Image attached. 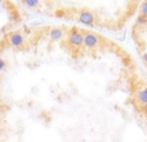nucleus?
<instances>
[{"label":"nucleus","mask_w":147,"mask_h":142,"mask_svg":"<svg viewBox=\"0 0 147 142\" xmlns=\"http://www.w3.org/2000/svg\"><path fill=\"white\" fill-rule=\"evenodd\" d=\"M136 98H137V102L138 105H141V106H145L147 103V87L145 88L140 89V91L137 92V96H136Z\"/></svg>","instance_id":"423d86ee"},{"label":"nucleus","mask_w":147,"mask_h":142,"mask_svg":"<svg viewBox=\"0 0 147 142\" xmlns=\"http://www.w3.org/2000/svg\"><path fill=\"white\" fill-rule=\"evenodd\" d=\"M0 105H1V98H0Z\"/></svg>","instance_id":"ddd939ff"},{"label":"nucleus","mask_w":147,"mask_h":142,"mask_svg":"<svg viewBox=\"0 0 147 142\" xmlns=\"http://www.w3.org/2000/svg\"><path fill=\"white\" fill-rule=\"evenodd\" d=\"M140 12L142 16H145V17H147V1H143L142 4H141L140 7Z\"/></svg>","instance_id":"1a4fd4ad"},{"label":"nucleus","mask_w":147,"mask_h":142,"mask_svg":"<svg viewBox=\"0 0 147 142\" xmlns=\"http://www.w3.org/2000/svg\"><path fill=\"white\" fill-rule=\"evenodd\" d=\"M5 69H7V62H5V60L1 56H0V72L5 71Z\"/></svg>","instance_id":"9d476101"},{"label":"nucleus","mask_w":147,"mask_h":142,"mask_svg":"<svg viewBox=\"0 0 147 142\" xmlns=\"http://www.w3.org/2000/svg\"><path fill=\"white\" fill-rule=\"evenodd\" d=\"M8 43H9V45L13 47V48H20V47H22L23 44L26 43V38L22 32L17 31V32H13L9 35Z\"/></svg>","instance_id":"20e7f679"},{"label":"nucleus","mask_w":147,"mask_h":142,"mask_svg":"<svg viewBox=\"0 0 147 142\" xmlns=\"http://www.w3.org/2000/svg\"><path fill=\"white\" fill-rule=\"evenodd\" d=\"M78 20L79 22L85 26H93L96 22V16L90 10H80L78 14Z\"/></svg>","instance_id":"7ed1b4c3"},{"label":"nucleus","mask_w":147,"mask_h":142,"mask_svg":"<svg viewBox=\"0 0 147 142\" xmlns=\"http://www.w3.org/2000/svg\"><path fill=\"white\" fill-rule=\"evenodd\" d=\"M142 60H143V62H146L147 64V52H145V53L142 54Z\"/></svg>","instance_id":"9b49d317"},{"label":"nucleus","mask_w":147,"mask_h":142,"mask_svg":"<svg viewBox=\"0 0 147 142\" xmlns=\"http://www.w3.org/2000/svg\"><path fill=\"white\" fill-rule=\"evenodd\" d=\"M101 44V38L96 32H88L84 34V47L86 49H97Z\"/></svg>","instance_id":"f03ea898"},{"label":"nucleus","mask_w":147,"mask_h":142,"mask_svg":"<svg viewBox=\"0 0 147 142\" xmlns=\"http://www.w3.org/2000/svg\"><path fill=\"white\" fill-rule=\"evenodd\" d=\"M22 4L26 5L27 8H31V9H34V8H38L39 5H40V1H39V0H25Z\"/></svg>","instance_id":"0eeeda50"},{"label":"nucleus","mask_w":147,"mask_h":142,"mask_svg":"<svg viewBox=\"0 0 147 142\" xmlns=\"http://www.w3.org/2000/svg\"><path fill=\"white\" fill-rule=\"evenodd\" d=\"M143 112H145V114L147 115V103L145 105V106H143Z\"/></svg>","instance_id":"f8f14e48"},{"label":"nucleus","mask_w":147,"mask_h":142,"mask_svg":"<svg viewBox=\"0 0 147 142\" xmlns=\"http://www.w3.org/2000/svg\"><path fill=\"white\" fill-rule=\"evenodd\" d=\"M48 36L51 40L53 41H58L63 38V30L59 27H52L51 30L48 31Z\"/></svg>","instance_id":"39448f33"},{"label":"nucleus","mask_w":147,"mask_h":142,"mask_svg":"<svg viewBox=\"0 0 147 142\" xmlns=\"http://www.w3.org/2000/svg\"><path fill=\"white\" fill-rule=\"evenodd\" d=\"M136 23H137L138 26H141V27H145V26H147V17H145V16L140 14L137 17V21H136Z\"/></svg>","instance_id":"6e6552de"},{"label":"nucleus","mask_w":147,"mask_h":142,"mask_svg":"<svg viewBox=\"0 0 147 142\" xmlns=\"http://www.w3.org/2000/svg\"><path fill=\"white\" fill-rule=\"evenodd\" d=\"M0 5H1V1H0Z\"/></svg>","instance_id":"4468645a"},{"label":"nucleus","mask_w":147,"mask_h":142,"mask_svg":"<svg viewBox=\"0 0 147 142\" xmlns=\"http://www.w3.org/2000/svg\"><path fill=\"white\" fill-rule=\"evenodd\" d=\"M67 41L72 48H81L84 45V34L80 30L72 28L71 31H69Z\"/></svg>","instance_id":"f257e3e1"}]
</instances>
